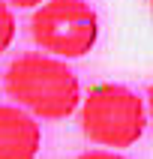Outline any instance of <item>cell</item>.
<instances>
[{
  "label": "cell",
  "mask_w": 153,
  "mask_h": 159,
  "mask_svg": "<svg viewBox=\"0 0 153 159\" xmlns=\"http://www.w3.org/2000/svg\"><path fill=\"white\" fill-rule=\"evenodd\" d=\"M3 87L9 99H15L39 120H66L81 108L78 75L63 57L48 51L18 54L3 72Z\"/></svg>",
  "instance_id": "obj_1"
},
{
  "label": "cell",
  "mask_w": 153,
  "mask_h": 159,
  "mask_svg": "<svg viewBox=\"0 0 153 159\" xmlns=\"http://www.w3.org/2000/svg\"><path fill=\"white\" fill-rule=\"evenodd\" d=\"M147 123V102L123 84H96L81 99V132L96 147H132Z\"/></svg>",
  "instance_id": "obj_2"
},
{
  "label": "cell",
  "mask_w": 153,
  "mask_h": 159,
  "mask_svg": "<svg viewBox=\"0 0 153 159\" xmlns=\"http://www.w3.org/2000/svg\"><path fill=\"white\" fill-rule=\"evenodd\" d=\"M30 36L42 51L75 60L96 45L99 15L84 0H45L30 15Z\"/></svg>",
  "instance_id": "obj_3"
},
{
  "label": "cell",
  "mask_w": 153,
  "mask_h": 159,
  "mask_svg": "<svg viewBox=\"0 0 153 159\" xmlns=\"http://www.w3.org/2000/svg\"><path fill=\"white\" fill-rule=\"evenodd\" d=\"M39 147V117L21 105H0V159H36Z\"/></svg>",
  "instance_id": "obj_4"
},
{
  "label": "cell",
  "mask_w": 153,
  "mask_h": 159,
  "mask_svg": "<svg viewBox=\"0 0 153 159\" xmlns=\"http://www.w3.org/2000/svg\"><path fill=\"white\" fill-rule=\"evenodd\" d=\"M15 15H12V3H6V0H0V54L9 51V45H12V39H15Z\"/></svg>",
  "instance_id": "obj_5"
},
{
  "label": "cell",
  "mask_w": 153,
  "mask_h": 159,
  "mask_svg": "<svg viewBox=\"0 0 153 159\" xmlns=\"http://www.w3.org/2000/svg\"><path fill=\"white\" fill-rule=\"evenodd\" d=\"M78 159H126V156H120L117 150H84Z\"/></svg>",
  "instance_id": "obj_6"
},
{
  "label": "cell",
  "mask_w": 153,
  "mask_h": 159,
  "mask_svg": "<svg viewBox=\"0 0 153 159\" xmlns=\"http://www.w3.org/2000/svg\"><path fill=\"white\" fill-rule=\"evenodd\" d=\"M6 3H12V6H18V9H36L39 3H45V0H6Z\"/></svg>",
  "instance_id": "obj_7"
},
{
  "label": "cell",
  "mask_w": 153,
  "mask_h": 159,
  "mask_svg": "<svg viewBox=\"0 0 153 159\" xmlns=\"http://www.w3.org/2000/svg\"><path fill=\"white\" fill-rule=\"evenodd\" d=\"M147 114H150V126H153V84L147 90Z\"/></svg>",
  "instance_id": "obj_8"
},
{
  "label": "cell",
  "mask_w": 153,
  "mask_h": 159,
  "mask_svg": "<svg viewBox=\"0 0 153 159\" xmlns=\"http://www.w3.org/2000/svg\"><path fill=\"white\" fill-rule=\"evenodd\" d=\"M150 6H153V0H150Z\"/></svg>",
  "instance_id": "obj_9"
}]
</instances>
